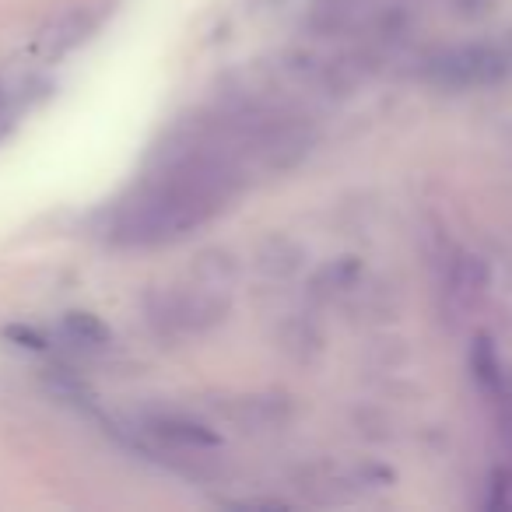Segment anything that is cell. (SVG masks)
I'll return each instance as SVG.
<instances>
[{
	"instance_id": "1",
	"label": "cell",
	"mask_w": 512,
	"mask_h": 512,
	"mask_svg": "<svg viewBox=\"0 0 512 512\" xmlns=\"http://www.w3.org/2000/svg\"><path fill=\"white\" fill-rule=\"evenodd\" d=\"M306 144L309 123L288 99L225 95L169 130L148 169L116 200L109 239L130 249L183 242L228 211L256 176L288 169Z\"/></svg>"
},
{
	"instance_id": "2",
	"label": "cell",
	"mask_w": 512,
	"mask_h": 512,
	"mask_svg": "<svg viewBox=\"0 0 512 512\" xmlns=\"http://www.w3.org/2000/svg\"><path fill=\"white\" fill-rule=\"evenodd\" d=\"M418 11L421 0H309V29L362 53L397 43Z\"/></svg>"
},
{
	"instance_id": "3",
	"label": "cell",
	"mask_w": 512,
	"mask_h": 512,
	"mask_svg": "<svg viewBox=\"0 0 512 512\" xmlns=\"http://www.w3.org/2000/svg\"><path fill=\"white\" fill-rule=\"evenodd\" d=\"M228 278L221 271H207L204 264L190 274L165 281L148 299V320L169 341L200 337L211 327H218L228 313Z\"/></svg>"
},
{
	"instance_id": "4",
	"label": "cell",
	"mask_w": 512,
	"mask_h": 512,
	"mask_svg": "<svg viewBox=\"0 0 512 512\" xmlns=\"http://www.w3.org/2000/svg\"><path fill=\"white\" fill-rule=\"evenodd\" d=\"M505 43H509V60H512V36H509V39H505Z\"/></svg>"
}]
</instances>
